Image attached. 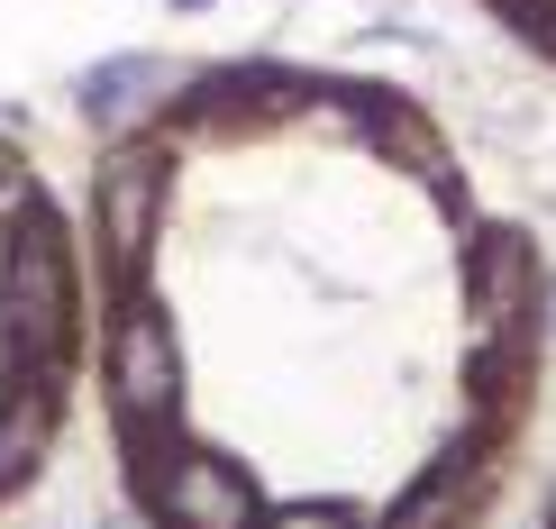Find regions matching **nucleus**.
I'll return each mask as SVG.
<instances>
[{
  "instance_id": "1",
  "label": "nucleus",
  "mask_w": 556,
  "mask_h": 529,
  "mask_svg": "<svg viewBox=\"0 0 556 529\" xmlns=\"http://www.w3.org/2000/svg\"><path fill=\"white\" fill-rule=\"evenodd\" d=\"M91 383L147 529H483L547 383V256L438 110L201 64L110 137Z\"/></svg>"
},
{
  "instance_id": "2",
  "label": "nucleus",
  "mask_w": 556,
  "mask_h": 529,
  "mask_svg": "<svg viewBox=\"0 0 556 529\" xmlns=\"http://www.w3.org/2000/svg\"><path fill=\"white\" fill-rule=\"evenodd\" d=\"M91 375L83 228L18 137H0V502L64 439L74 383Z\"/></svg>"
},
{
  "instance_id": "3",
  "label": "nucleus",
  "mask_w": 556,
  "mask_h": 529,
  "mask_svg": "<svg viewBox=\"0 0 556 529\" xmlns=\"http://www.w3.org/2000/svg\"><path fill=\"white\" fill-rule=\"evenodd\" d=\"M466 10L483 18V28H502V37L520 46V55L556 64V0H466Z\"/></svg>"
},
{
  "instance_id": "4",
  "label": "nucleus",
  "mask_w": 556,
  "mask_h": 529,
  "mask_svg": "<svg viewBox=\"0 0 556 529\" xmlns=\"http://www.w3.org/2000/svg\"><path fill=\"white\" fill-rule=\"evenodd\" d=\"M547 529H556V502H547Z\"/></svg>"
}]
</instances>
